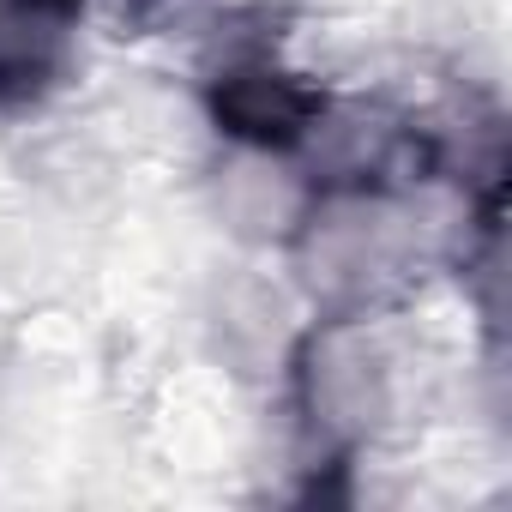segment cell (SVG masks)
I'll return each instance as SVG.
<instances>
[{"label": "cell", "mask_w": 512, "mask_h": 512, "mask_svg": "<svg viewBox=\"0 0 512 512\" xmlns=\"http://www.w3.org/2000/svg\"><path fill=\"white\" fill-rule=\"evenodd\" d=\"M211 193V217L247 241V247H278L296 235L302 211L314 205V181L296 163V151H266V145H223L217 139V163L205 175Z\"/></svg>", "instance_id": "3"}, {"label": "cell", "mask_w": 512, "mask_h": 512, "mask_svg": "<svg viewBox=\"0 0 512 512\" xmlns=\"http://www.w3.org/2000/svg\"><path fill=\"white\" fill-rule=\"evenodd\" d=\"M416 350L392 332V314H308L284 386L308 464L350 470L404 428Z\"/></svg>", "instance_id": "1"}, {"label": "cell", "mask_w": 512, "mask_h": 512, "mask_svg": "<svg viewBox=\"0 0 512 512\" xmlns=\"http://www.w3.org/2000/svg\"><path fill=\"white\" fill-rule=\"evenodd\" d=\"M199 97L205 121L223 145H266V151H296L308 121L320 115L326 79L296 61V49H253L199 67Z\"/></svg>", "instance_id": "2"}, {"label": "cell", "mask_w": 512, "mask_h": 512, "mask_svg": "<svg viewBox=\"0 0 512 512\" xmlns=\"http://www.w3.org/2000/svg\"><path fill=\"white\" fill-rule=\"evenodd\" d=\"M85 0H0V115L43 109L79 55Z\"/></svg>", "instance_id": "4"}, {"label": "cell", "mask_w": 512, "mask_h": 512, "mask_svg": "<svg viewBox=\"0 0 512 512\" xmlns=\"http://www.w3.org/2000/svg\"><path fill=\"white\" fill-rule=\"evenodd\" d=\"M302 308V296L290 284H266V278H235L217 302V350L229 356L235 374H272L284 380L290 350L302 338L308 320H290Z\"/></svg>", "instance_id": "5"}]
</instances>
